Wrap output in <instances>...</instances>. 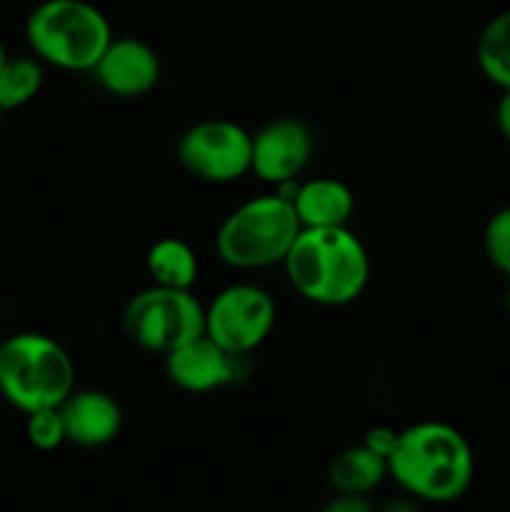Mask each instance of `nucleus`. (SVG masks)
Returning <instances> with one entry per match:
<instances>
[{"label":"nucleus","instance_id":"obj_1","mask_svg":"<svg viewBox=\"0 0 510 512\" xmlns=\"http://www.w3.org/2000/svg\"><path fill=\"white\" fill-rule=\"evenodd\" d=\"M388 473L405 495L420 503H455L475 478V455L458 428L425 420L400 430Z\"/></svg>","mask_w":510,"mask_h":512},{"label":"nucleus","instance_id":"obj_24","mask_svg":"<svg viewBox=\"0 0 510 512\" xmlns=\"http://www.w3.org/2000/svg\"><path fill=\"white\" fill-rule=\"evenodd\" d=\"M8 58H10V55H8V50H5L3 40H0V68H3V65L8 63Z\"/></svg>","mask_w":510,"mask_h":512},{"label":"nucleus","instance_id":"obj_13","mask_svg":"<svg viewBox=\"0 0 510 512\" xmlns=\"http://www.w3.org/2000/svg\"><path fill=\"white\" fill-rule=\"evenodd\" d=\"M275 190H290L283 195L290 198L303 228H343L355 213V195L343 180L313 178Z\"/></svg>","mask_w":510,"mask_h":512},{"label":"nucleus","instance_id":"obj_10","mask_svg":"<svg viewBox=\"0 0 510 512\" xmlns=\"http://www.w3.org/2000/svg\"><path fill=\"white\" fill-rule=\"evenodd\" d=\"M90 73L105 93L133 100L158 88L163 65L158 53L145 40L113 38Z\"/></svg>","mask_w":510,"mask_h":512},{"label":"nucleus","instance_id":"obj_25","mask_svg":"<svg viewBox=\"0 0 510 512\" xmlns=\"http://www.w3.org/2000/svg\"><path fill=\"white\" fill-rule=\"evenodd\" d=\"M505 310H508L510 315V285H508V293H505Z\"/></svg>","mask_w":510,"mask_h":512},{"label":"nucleus","instance_id":"obj_5","mask_svg":"<svg viewBox=\"0 0 510 512\" xmlns=\"http://www.w3.org/2000/svg\"><path fill=\"white\" fill-rule=\"evenodd\" d=\"M300 230L303 225L290 198L275 190L238 205L220 223L215 233V250L223 263L238 270L283 265Z\"/></svg>","mask_w":510,"mask_h":512},{"label":"nucleus","instance_id":"obj_21","mask_svg":"<svg viewBox=\"0 0 510 512\" xmlns=\"http://www.w3.org/2000/svg\"><path fill=\"white\" fill-rule=\"evenodd\" d=\"M320 512H375L368 495H345L338 493Z\"/></svg>","mask_w":510,"mask_h":512},{"label":"nucleus","instance_id":"obj_4","mask_svg":"<svg viewBox=\"0 0 510 512\" xmlns=\"http://www.w3.org/2000/svg\"><path fill=\"white\" fill-rule=\"evenodd\" d=\"M73 390V358L58 340L18 333L0 343V395L20 413L60 408Z\"/></svg>","mask_w":510,"mask_h":512},{"label":"nucleus","instance_id":"obj_8","mask_svg":"<svg viewBox=\"0 0 510 512\" xmlns=\"http://www.w3.org/2000/svg\"><path fill=\"white\" fill-rule=\"evenodd\" d=\"M275 318L278 308L268 290L238 283L220 290L205 308V335L228 353L243 358L270 338Z\"/></svg>","mask_w":510,"mask_h":512},{"label":"nucleus","instance_id":"obj_6","mask_svg":"<svg viewBox=\"0 0 510 512\" xmlns=\"http://www.w3.org/2000/svg\"><path fill=\"white\" fill-rule=\"evenodd\" d=\"M123 328L138 348L168 355L205 333V305L195 298L193 290L153 285L140 290L125 305Z\"/></svg>","mask_w":510,"mask_h":512},{"label":"nucleus","instance_id":"obj_16","mask_svg":"<svg viewBox=\"0 0 510 512\" xmlns=\"http://www.w3.org/2000/svg\"><path fill=\"white\" fill-rule=\"evenodd\" d=\"M475 60L490 83L510 90V8L483 25L475 43Z\"/></svg>","mask_w":510,"mask_h":512},{"label":"nucleus","instance_id":"obj_26","mask_svg":"<svg viewBox=\"0 0 510 512\" xmlns=\"http://www.w3.org/2000/svg\"><path fill=\"white\" fill-rule=\"evenodd\" d=\"M0 120H3V110H0Z\"/></svg>","mask_w":510,"mask_h":512},{"label":"nucleus","instance_id":"obj_18","mask_svg":"<svg viewBox=\"0 0 510 512\" xmlns=\"http://www.w3.org/2000/svg\"><path fill=\"white\" fill-rule=\"evenodd\" d=\"M483 248L488 263L510 280V205L490 215L483 230Z\"/></svg>","mask_w":510,"mask_h":512},{"label":"nucleus","instance_id":"obj_23","mask_svg":"<svg viewBox=\"0 0 510 512\" xmlns=\"http://www.w3.org/2000/svg\"><path fill=\"white\" fill-rule=\"evenodd\" d=\"M420 500L410 498V495H405V498H393V500H385L383 505H380L375 512H420Z\"/></svg>","mask_w":510,"mask_h":512},{"label":"nucleus","instance_id":"obj_12","mask_svg":"<svg viewBox=\"0 0 510 512\" xmlns=\"http://www.w3.org/2000/svg\"><path fill=\"white\" fill-rule=\"evenodd\" d=\"M68 443L78 448H103L113 443L123 428V410L113 395L103 390H73L60 405Z\"/></svg>","mask_w":510,"mask_h":512},{"label":"nucleus","instance_id":"obj_15","mask_svg":"<svg viewBox=\"0 0 510 512\" xmlns=\"http://www.w3.org/2000/svg\"><path fill=\"white\" fill-rule=\"evenodd\" d=\"M145 268L153 285L190 290L198 280V258L193 248L180 238H160L145 255Z\"/></svg>","mask_w":510,"mask_h":512},{"label":"nucleus","instance_id":"obj_2","mask_svg":"<svg viewBox=\"0 0 510 512\" xmlns=\"http://www.w3.org/2000/svg\"><path fill=\"white\" fill-rule=\"evenodd\" d=\"M283 268L295 293L323 308L353 303L370 280L368 250L348 225L303 228Z\"/></svg>","mask_w":510,"mask_h":512},{"label":"nucleus","instance_id":"obj_3","mask_svg":"<svg viewBox=\"0 0 510 512\" xmlns=\"http://www.w3.org/2000/svg\"><path fill=\"white\" fill-rule=\"evenodd\" d=\"M25 38L40 63L90 73L113 40L103 10L88 0H43L25 20Z\"/></svg>","mask_w":510,"mask_h":512},{"label":"nucleus","instance_id":"obj_14","mask_svg":"<svg viewBox=\"0 0 510 512\" xmlns=\"http://www.w3.org/2000/svg\"><path fill=\"white\" fill-rule=\"evenodd\" d=\"M388 475V460L360 443L335 455L328 468V483L335 493L370 495Z\"/></svg>","mask_w":510,"mask_h":512},{"label":"nucleus","instance_id":"obj_7","mask_svg":"<svg viewBox=\"0 0 510 512\" xmlns=\"http://www.w3.org/2000/svg\"><path fill=\"white\" fill-rule=\"evenodd\" d=\"M178 163L195 180L213 185L235 183L250 173L253 133L225 118L200 120L178 140Z\"/></svg>","mask_w":510,"mask_h":512},{"label":"nucleus","instance_id":"obj_22","mask_svg":"<svg viewBox=\"0 0 510 512\" xmlns=\"http://www.w3.org/2000/svg\"><path fill=\"white\" fill-rule=\"evenodd\" d=\"M495 125L505 143H510V90H503L498 105H495Z\"/></svg>","mask_w":510,"mask_h":512},{"label":"nucleus","instance_id":"obj_9","mask_svg":"<svg viewBox=\"0 0 510 512\" xmlns=\"http://www.w3.org/2000/svg\"><path fill=\"white\" fill-rule=\"evenodd\" d=\"M313 145V133L303 120H270L258 133H253L250 173L275 188L298 183V175H303L313 158Z\"/></svg>","mask_w":510,"mask_h":512},{"label":"nucleus","instance_id":"obj_17","mask_svg":"<svg viewBox=\"0 0 510 512\" xmlns=\"http://www.w3.org/2000/svg\"><path fill=\"white\" fill-rule=\"evenodd\" d=\"M43 63L38 58H8L0 68V110L10 113L28 105L43 88Z\"/></svg>","mask_w":510,"mask_h":512},{"label":"nucleus","instance_id":"obj_20","mask_svg":"<svg viewBox=\"0 0 510 512\" xmlns=\"http://www.w3.org/2000/svg\"><path fill=\"white\" fill-rule=\"evenodd\" d=\"M398 435H400V430L388 428V425H375V428H370L368 433H365L363 445L365 448L373 450L375 455H380V458L388 460L390 455H393L395 445H398Z\"/></svg>","mask_w":510,"mask_h":512},{"label":"nucleus","instance_id":"obj_19","mask_svg":"<svg viewBox=\"0 0 510 512\" xmlns=\"http://www.w3.org/2000/svg\"><path fill=\"white\" fill-rule=\"evenodd\" d=\"M25 435H28L30 445L43 450V453L58 450L60 445L68 443L60 408H45V410H35V413H30L28 420H25Z\"/></svg>","mask_w":510,"mask_h":512},{"label":"nucleus","instance_id":"obj_11","mask_svg":"<svg viewBox=\"0 0 510 512\" xmlns=\"http://www.w3.org/2000/svg\"><path fill=\"white\" fill-rule=\"evenodd\" d=\"M238 363V355L220 348L213 338L203 333L165 355V373L170 383L178 385L185 393L203 395L233 385Z\"/></svg>","mask_w":510,"mask_h":512}]
</instances>
